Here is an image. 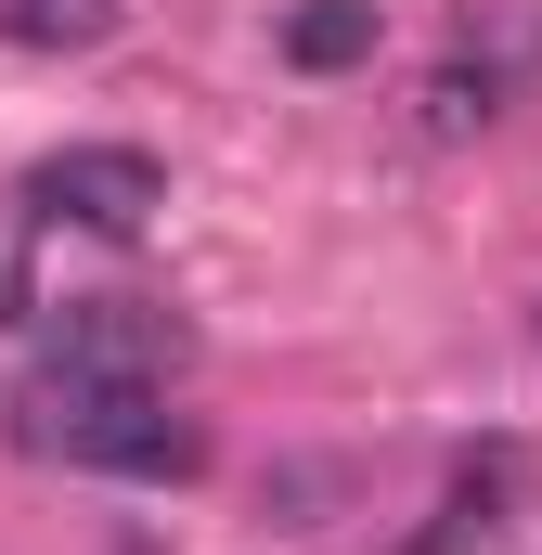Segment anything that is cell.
Returning <instances> with one entry per match:
<instances>
[{"label": "cell", "mask_w": 542, "mask_h": 555, "mask_svg": "<svg viewBox=\"0 0 542 555\" xmlns=\"http://www.w3.org/2000/svg\"><path fill=\"white\" fill-rule=\"evenodd\" d=\"M375 39H388V0H297L284 13V65L297 78H349V65H375Z\"/></svg>", "instance_id": "4"}, {"label": "cell", "mask_w": 542, "mask_h": 555, "mask_svg": "<svg viewBox=\"0 0 542 555\" xmlns=\"http://www.w3.org/2000/svg\"><path fill=\"white\" fill-rule=\"evenodd\" d=\"M26 207H0V323H39V284H26Z\"/></svg>", "instance_id": "7"}, {"label": "cell", "mask_w": 542, "mask_h": 555, "mask_svg": "<svg viewBox=\"0 0 542 555\" xmlns=\"http://www.w3.org/2000/svg\"><path fill=\"white\" fill-rule=\"evenodd\" d=\"M13 439L65 452L91 478H194L207 465V426L168 414V388H52V375H26L13 388Z\"/></svg>", "instance_id": "1"}, {"label": "cell", "mask_w": 542, "mask_h": 555, "mask_svg": "<svg viewBox=\"0 0 542 555\" xmlns=\"http://www.w3.org/2000/svg\"><path fill=\"white\" fill-rule=\"evenodd\" d=\"M13 207H26V220H65V233H104V246H142L155 207H168V168H155L142 142H52Z\"/></svg>", "instance_id": "3"}, {"label": "cell", "mask_w": 542, "mask_h": 555, "mask_svg": "<svg viewBox=\"0 0 542 555\" xmlns=\"http://www.w3.org/2000/svg\"><path fill=\"white\" fill-rule=\"evenodd\" d=\"M504 91H517V65H491V52H452L439 78H426V142H465L504 117Z\"/></svg>", "instance_id": "5"}, {"label": "cell", "mask_w": 542, "mask_h": 555, "mask_svg": "<svg viewBox=\"0 0 542 555\" xmlns=\"http://www.w3.org/2000/svg\"><path fill=\"white\" fill-rule=\"evenodd\" d=\"M194 362V323L168 310V297H39V349H26V375H52V388H168Z\"/></svg>", "instance_id": "2"}, {"label": "cell", "mask_w": 542, "mask_h": 555, "mask_svg": "<svg viewBox=\"0 0 542 555\" xmlns=\"http://www.w3.org/2000/svg\"><path fill=\"white\" fill-rule=\"evenodd\" d=\"M117 0H0V52H104Z\"/></svg>", "instance_id": "6"}]
</instances>
